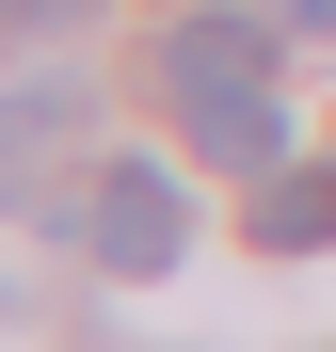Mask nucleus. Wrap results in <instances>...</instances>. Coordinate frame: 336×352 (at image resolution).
<instances>
[{
    "mask_svg": "<svg viewBox=\"0 0 336 352\" xmlns=\"http://www.w3.org/2000/svg\"><path fill=\"white\" fill-rule=\"evenodd\" d=\"M160 96L192 112V160H224V176L289 160V96H272V32L256 16H177L160 32Z\"/></svg>",
    "mask_w": 336,
    "mask_h": 352,
    "instance_id": "1",
    "label": "nucleus"
},
{
    "mask_svg": "<svg viewBox=\"0 0 336 352\" xmlns=\"http://www.w3.org/2000/svg\"><path fill=\"white\" fill-rule=\"evenodd\" d=\"M289 32H336V0H289Z\"/></svg>",
    "mask_w": 336,
    "mask_h": 352,
    "instance_id": "6",
    "label": "nucleus"
},
{
    "mask_svg": "<svg viewBox=\"0 0 336 352\" xmlns=\"http://www.w3.org/2000/svg\"><path fill=\"white\" fill-rule=\"evenodd\" d=\"M96 0H0V48H32V32H80Z\"/></svg>",
    "mask_w": 336,
    "mask_h": 352,
    "instance_id": "5",
    "label": "nucleus"
},
{
    "mask_svg": "<svg viewBox=\"0 0 336 352\" xmlns=\"http://www.w3.org/2000/svg\"><path fill=\"white\" fill-rule=\"evenodd\" d=\"M80 256L96 272H177L192 256V176H160V160H96V192H80Z\"/></svg>",
    "mask_w": 336,
    "mask_h": 352,
    "instance_id": "2",
    "label": "nucleus"
},
{
    "mask_svg": "<svg viewBox=\"0 0 336 352\" xmlns=\"http://www.w3.org/2000/svg\"><path fill=\"white\" fill-rule=\"evenodd\" d=\"M96 129V80L65 65V80H16L0 96V208H32V224H65V192H48V160H65Z\"/></svg>",
    "mask_w": 336,
    "mask_h": 352,
    "instance_id": "3",
    "label": "nucleus"
},
{
    "mask_svg": "<svg viewBox=\"0 0 336 352\" xmlns=\"http://www.w3.org/2000/svg\"><path fill=\"white\" fill-rule=\"evenodd\" d=\"M256 241H272V256H320V241H336V176H320V160H304V176L272 160V192H256Z\"/></svg>",
    "mask_w": 336,
    "mask_h": 352,
    "instance_id": "4",
    "label": "nucleus"
}]
</instances>
